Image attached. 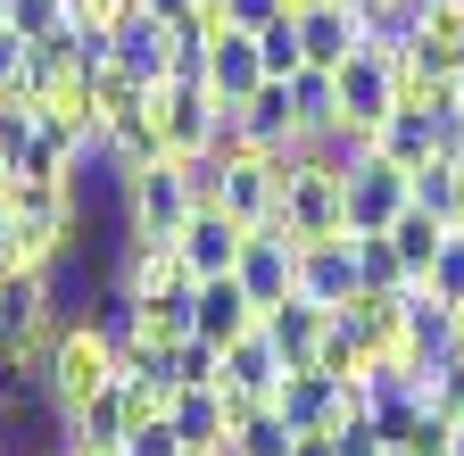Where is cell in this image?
<instances>
[{"label":"cell","instance_id":"37","mask_svg":"<svg viewBox=\"0 0 464 456\" xmlns=\"http://www.w3.org/2000/svg\"><path fill=\"white\" fill-rule=\"evenodd\" d=\"M456 158H464V125H456Z\"/></svg>","mask_w":464,"mask_h":456},{"label":"cell","instance_id":"18","mask_svg":"<svg viewBox=\"0 0 464 456\" xmlns=\"http://www.w3.org/2000/svg\"><path fill=\"white\" fill-rule=\"evenodd\" d=\"M282 374H290V357L266 340V324H257V332H241V340L224 349V382H232V390H257V398H274V390H282Z\"/></svg>","mask_w":464,"mask_h":456},{"label":"cell","instance_id":"11","mask_svg":"<svg viewBox=\"0 0 464 456\" xmlns=\"http://www.w3.org/2000/svg\"><path fill=\"white\" fill-rule=\"evenodd\" d=\"M174 42H183V25H174V17L133 9V17H116V67H125L141 92H158L166 67H174Z\"/></svg>","mask_w":464,"mask_h":456},{"label":"cell","instance_id":"24","mask_svg":"<svg viewBox=\"0 0 464 456\" xmlns=\"http://www.w3.org/2000/svg\"><path fill=\"white\" fill-rule=\"evenodd\" d=\"M166 374H174V382H224V349H216L208 332H183V340L166 349Z\"/></svg>","mask_w":464,"mask_h":456},{"label":"cell","instance_id":"6","mask_svg":"<svg viewBox=\"0 0 464 456\" xmlns=\"http://www.w3.org/2000/svg\"><path fill=\"white\" fill-rule=\"evenodd\" d=\"M216 208L241 224H266L282 208V158L274 150H216Z\"/></svg>","mask_w":464,"mask_h":456},{"label":"cell","instance_id":"10","mask_svg":"<svg viewBox=\"0 0 464 456\" xmlns=\"http://www.w3.org/2000/svg\"><path fill=\"white\" fill-rule=\"evenodd\" d=\"M141 423V407L125 398V382H108L92 407H75V415H58V440H67L75 456H116L125 448V432Z\"/></svg>","mask_w":464,"mask_h":456},{"label":"cell","instance_id":"27","mask_svg":"<svg viewBox=\"0 0 464 456\" xmlns=\"http://www.w3.org/2000/svg\"><path fill=\"white\" fill-rule=\"evenodd\" d=\"M423 282H431V291H440V299H448V307H464V233H456V241H448V249H440V266H431V274H423Z\"/></svg>","mask_w":464,"mask_h":456},{"label":"cell","instance_id":"19","mask_svg":"<svg viewBox=\"0 0 464 456\" xmlns=\"http://www.w3.org/2000/svg\"><path fill=\"white\" fill-rule=\"evenodd\" d=\"M150 158H166V133H158L150 100H141V108H125V117L108 125V175H133V166H150Z\"/></svg>","mask_w":464,"mask_h":456},{"label":"cell","instance_id":"36","mask_svg":"<svg viewBox=\"0 0 464 456\" xmlns=\"http://www.w3.org/2000/svg\"><path fill=\"white\" fill-rule=\"evenodd\" d=\"M9 9H17V0H0V25H9Z\"/></svg>","mask_w":464,"mask_h":456},{"label":"cell","instance_id":"5","mask_svg":"<svg viewBox=\"0 0 464 456\" xmlns=\"http://www.w3.org/2000/svg\"><path fill=\"white\" fill-rule=\"evenodd\" d=\"M150 117H158V133H166L174 158H216V141H224V100L208 83H158Z\"/></svg>","mask_w":464,"mask_h":456},{"label":"cell","instance_id":"8","mask_svg":"<svg viewBox=\"0 0 464 456\" xmlns=\"http://www.w3.org/2000/svg\"><path fill=\"white\" fill-rule=\"evenodd\" d=\"M257 324H266V307L249 299L241 274H199V282H191V332H208L216 349H232V340L257 332Z\"/></svg>","mask_w":464,"mask_h":456},{"label":"cell","instance_id":"12","mask_svg":"<svg viewBox=\"0 0 464 456\" xmlns=\"http://www.w3.org/2000/svg\"><path fill=\"white\" fill-rule=\"evenodd\" d=\"M299 291H307L315 307H348V299L365 291V282H357V241H348V233L307 241V249H299Z\"/></svg>","mask_w":464,"mask_h":456},{"label":"cell","instance_id":"35","mask_svg":"<svg viewBox=\"0 0 464 456\" xmlns=\"http://www.w3.org/2000/svg\"><path fill=\"white\" fill-rule=\"evenodd\" d=\"M456 357H464V307H456Z\"/></svg>","mask_w":464,"mask_h":456},{"label":"cell","instance_id":"30","mask_svg":"<svg viewBox=\"0 0 464 456\" xmlns=\"http://www.w3.org/2000/svg\"><path fill=\"white\" fill-rule=\"evenodd\" d=\"M133 17V0H67V25H116Z\"/></svg>","mask_w":464,"mask_h":456},{"label":"cell","instance_id":"3","mask_svg":"<svg viewBox=\"0 0 464 456\" xmlns=\"http://www.w3.org/2000/svg\"><path fill=\"white\" fill-rule=\"evenodd\" d=\"M332 92H340V141H373V125L398 108V50H382L373 34L332 67Z\"/></svg>","mask_w":464,"mask_h":456},{"label":"cell","instance_id":"21","mask_svg":"<svg viewBox=\"0 0 464 456\" xmlns=\"http://www.w3.org/2000/svg\"><path fill=\"white\" fill-rule=\"evenodd\" d=\"M290 448H299V432L274 415V398H266L257 415H241V423H232V456H290Z\"/></svg>","mask_w":464,"mask_h":456},{"label":"cell","instance_id":"31","mask_svg":"<svg viewBox=\"0 0 464 456\" xmlns=\"http://www.w3.org/2000/svg\"><path fill=\"white\" fill-rule=\"evenodd\" d=\"M17 266V216H9V199H0V274Z\"/></svg>","mask_w":464,"mask_h":456},{"label":"cell","instance_id":"34","mask_svg":"<svg viewBox=\"0 0 464 456\" xmlns=\"http://www.w3.org/2000/svg\"><path fill=\"white\" fill-rule=\"evenodd\" d=\"M448 456H464V423H456V432H448Z\"/></svg>","mask_w":464,"mask_h":456},{"label":"cell","instance_id":"7","mask_svg":"<svg viewBox=\"0 0 464 456\" xmlns=\"http://www.w3.org/2000/svg\"><path fill=\"white\" fill-rule=\"evenodd\" d=\"M274 415L299 432V440H324V432L348 415V382H340V374H324V365H290V374H282V390H274Z\"/></svg>","mask_w":464,"mask_h":456},{"label":"cell","instance_id":"22","mask_svg":"<svg viewBox=\"0 0 464 456\" xmlns=\"http://www.w3.org/2000/svg\"><path fill=\"white\" fill-rule=\"evenodd\" d=\"M257 59H266V75H299L307 67V42H299V9H282L274 25H257Z\"/></svg>","mask_w":464,"mask_h":456},{"label":"cell","instance_id":"16","mask_svg":"<svg viewBox=\"0 0 464 456\" xmlns=\"http://www.w3.org/2000/svg\"><path fill=\"white\" fill-rule=\"evenodd\" d=\"M373 150H382L390 166H406V175H415L423 158H440V117H431V108H415V100H398L390 117L373 125Z\"/></svg>","mask_w":464,"mask_h":456},{"label":"cell","instance_id":"32","mask_svg":"<svg viewBox=\"0 0 464 456\" xmlns=\"http://www.w3.org/2000/svg\"><path fill=\"white\" fill-rule=\"evenodd\" d=\"M133 9H150V17H183L191 0H133Z\"/></svg>","mask_w":464,"mask_h":456},{"label":"cell","instance_id":"20","mask_svg":"<svg viewBox=\"0 0 464 456\" xmlns=\"http://www.w3.org/2000/svg\"><path fill=\"white\" fill-rule=\"evenodd\" d=\"M348 241H357V282H365V291H406V282H415L390 233H348Z\"/></svg>","mask_w":464,"mask_h":456},{"label":"cell","instance_id":"23","mask_svg":"<svg viewBox=\"0 0 464 456\" xmlns=\"http://www.w3.org/2000/svg\"><path fill=\"white\" fill-rule=\"evenodd\" d=\"M324 448L332 456H390V432H382V415H365V407H348L332 432H324Z\"/></svg>","mask_w":464,"mask_h":456},{"label":"cell","instance_id":"28","mask_svg":"<svg viewBox=\"0 0 464 456\" xmlns=\"http://www.w3.org/2000/svg\"><path fill=\"white\" fill-rule=\"evenodd\" d=\"M0 92H25V34L0 25Z\"/></svg>","mask_w":464,"mask_h":456},{"label":"cell","instance_id":"38","mask_svg":"<svg viewBox=\"0 0 464 456\" xmlns=\"http://www.w3.org/2000/svg\"><path fill=\"white\" fill-rule=\"evenodd\" d=\"M290 9H307V0H290Z\"/></svg>","mask_w":464,"mask_h":456},{"label":"cell","instance_id":"26","mask_svg":"<svg viewBox=\"0 0 464 456\" xmlns=\"http://www.w3.org/2000/svg\"><path fill=\"white\" fill-rule=\"evenodd\" d=\"M9 25H17L25 42H50L58 25H67V0H17V9H9Z\"/></svg>","mask_w":464,"mask_h":456},{"label":"cell","instance_id":"29","mask_svg":"<svg viewBox=\"0 0 464 456\" xmlns=\"http://www.w3.org/2000/svg\"><path fill=\"white\" fill-rule=\"evenodd\" d=\"M282 9H290V0H224V17H232V25H241V34H257V25H274Z\"/></svg>","mask_w":464,"mask_h":456},{"label":"cell","instance_id":"13","mask_svg":"<svg viewBox=\"0 0 464 456\" xmlns=\"http://www.w3.org/2000/svg\"><path fill=\"white\" fill-rule=\"evenodd\" d=\"M299 42H307V67H340L348 50L365 42V9H348V0H307L299 9Z\"/></svg>","mask_w":464,"mask_h":456},{"label":"cell","instance_id":"4","mask_svg":"<svg viewBox=\"0 0 464 456\" xmlns=\"http://www.w3.org/2000/svg\"><path fill=\"white\" fill-rule=\"evenodd\" d=\"M340 183H348V233H390V216L415 199V175L390 166L373 141H340Z\"/></svg>","mask_w":464,"mask_h":456},{"label":"cell","instance_id":"1","mask_svg":"<svg viewBox=\"0 0 464 456\" xmlns=\"http://www.w3.org/2000/svg\"><path fill=\"white\" fill-rule=\"evenodd\" d=\"M199 199H216V158H174L166 150V158L133 166V175H116V216L141 241H174Z\"/></svg>","mask_w":464,"mask_h":456},{"label":"cell","instance_id":"15","mask_svg":"<svg viewBox=\"0 0 464 456\" xmlns=\"http://www.w3.org/2000/svg\"><path fill=\"white\" fill-rule=\"evenodd\" d=\"M324 332H332V307H315L307 291H290V299H274V307H266V340H274L290 365H315Z\"/></svg>","mask_w":464,"mask_h":456},{"label":"cell","instance_id":"2","mask_svg":"<svg viewBox=\"0 0 464 456\" xmlns=\"http://www.w3.org/2000/svg\"><path fill=\"white\" fill-rule=\"evenodd\" d=\"M116 382V340L100 332V315H58V332L42 340V398L50 415H75Z\"/></svg>","mask_w":464,"mask_h":456},{"label":"cell","instance_id":"17","mask_svg":"<svg viewBox=\"0 0 464 456\" xmlns=\"http://www.w3.org/2000/svg\"><path fill=\"white\" fill-rule=\"evenodd\" d=\"M390 241H398V257H406V274H415V282H423V274L440 266V249L456 241V224H448L440 208H423V199H406V208L390 216Z\"/></svg>","mask_w":464,"mask_h":456},{"label":"cell","instance_id":"33","mask_svg":"<svg viewBox=\"0 0 464 456\" xmlns=\"http://www.w3.org/2000/svg\"><path fill=\"white\" fill-rule=\"evenodd\" d=\"M290 456H332V448H324V440H299V448H290Z\"/></svg>","mask_w":464,"mask_h":456},{"label":"cell","instance_id":"14","mask_svg":"<svg viewBox=\"0 0 464 456\" xmlns=\"http://www.w3.org/2000/svg\"><path fill=\"white\" fill-rule=\"evenodd\" d=\"M266 83V59H257V34H241V25H224L216 42H208V92L232 108V100H249Z\"/></svg>","mask_w":464,"mask_h":456},{"label":"cell","instance_id":"25","mask_svg":"<svg viewBox=\"0 0 464 456\" xmlns=\"http://www.w3.org/2000/svg\"><path fill=\"white\" fill-rule=\"evenodd\" d=\"M116 456H183V432H174V415H141Z\"/></svg>","mask_w":464,"mask_h":456},{"label":"cell","instance_id":"9","mask_svg":"<svg viewBox=\"0 0 464 456\" xmlns=\"http://www.w3.org/2000/svg\"><path fill=\"white\" fill-rule=\"evenodd\" d=\"M241 241H249V224L232 216V208H216V199H199L191 224L174 233V249H183L191 282H199V274H232V266H241Z\"/></svg>","mask_w":464,"mask_h":456}]
</instances>
